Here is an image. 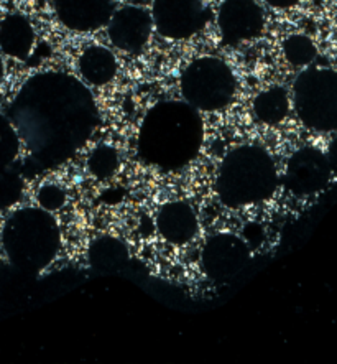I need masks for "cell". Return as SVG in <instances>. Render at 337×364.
<instances>
[{
	"label": "cell",
	"mask_w": 337,
	"mask_h": 364,
	"mask_svg": "<svg viewBox=\"0 0 337 364\" xmlns=\"http://www.w3.org/2000/svg\"><path fill=\"white\" fill-rule=\"evenodd\" d=\"M250 249L237 234L219 232L207 239L201 251V267L211 280L236 277L250 262Z\"/></svg>",
	"instance_id": "9"
},
{
	"label": "cell",
	"mask_w": 337,
	"mask_h": 364,
	"mask_svg": "<svg viewBox=\"0 0 337 364\" xmlns=\"http://www.w3.org/2000/svg\"><path fill=\"white\" fill-rule=\"evenodd\" d=\"M204 124L198 109L186 101H163L143 117L138 132V155L145 164L175 171L198 157Z\"/></svg>",
	"instance_id": "2"
},
{
	"label": "cell",
	"mask_w": 337,
	"mask_h": 364,
	"mask_svg": "<svg viewBox=\"0 0 337 364\" xmlns=\"http://www.w3.org/2000/svg\"><path fill=\"white\" fill-rule=\"evenodd\" d=\"M55 14L61 25L77 33L96 32L112 17L114 0H53Z\"/></svg>",
	"instance_id": "12"
},
{
	"label": "cell",
	"mask_w": 337,
	"mask_h": 364,
	"mask_svg": "<svg viewBox=\"0 0 337 364\" xmlns=\"http://www.w3.org/2000/svg\"><path fill=\"white\" fill-rule=\"evenodd\" d=\"M237 81L231 66L216 56L191 61L181 75V95L199 112H216L234 101Z\"/></svg>",
	"instance_id": "5"
},
{
	"label": "cell",
	"mask_w": 337,
	"mask_h": 364,
	"mask_svg": "<svg viewBox=\"0 0 337 364\" xmlns=\"http://www.w3.org/2000/svg\"><path fill=\"white\" fill-rule=\"evenodd\" d=\"M336 168L328 154L316 147H303L289 157L283 175L284 188L297 196L318 195L333 180Z\"/></svg>",
	"instance_id": "7"
},
{
	"label": "cell",
	"mask_w": 337,
	"mask_h": 364,
	"mask_svg": "<svg viewBox=\"0 0 337 364\" xmlns=\"http://www.w3.org/2000/svg\"><path fill=\"white\" fill-rule=\"evenodd\" d=\"M87 261L92 269L101 270V272H114V270L126 267L128 262V249L121 239L102 236L89 246Z\"/></svg>",
	"instance_id": "16"
},
{
	"label": "cell",
	"mask_w": 337,
	"mask_h": 364,
	"mask_svg": "<svg viewBox=\"0 0 337 364\" xmlns=\"http://www.w3.org/2000/svg\"><path fill=\"white\" fill-rule=\"evenodd\" d=\"M289 106H292V101H289L288 91L282 86H275L262 91L253 100L252 111L257 121L265 126H278L287 119Z\"/></svg>",
	"instance_id": "17"
},
{
	"label": "cell",
	"mask_w": 337,
	"mask_h": 364,
	"mask_svg": "<svg viewBox=\"0 0 337 364\" xmlns=\"http://www.w3.org/2000/svg\"><path fill=\"white\" fill-rule=\"evenodd\" d=\"M293 106L299 121L316 132L337 127V75L331 68H311L293 82Z\"/></svg>",
	"instance_id": "6"
},
{
	"label": "cell",
	"mask_w": 337,
	"mask_h": 364,
	"mask_svg": "<svg viewBox=\"0 0 337 364\" xmlns=\"http://www.w3.org/2000/svg\"><path fill=\"white\" fill-rule=\"evenodd\" d=\"M217 27L226 45H238L262 35L265 15L255 0H224L217 14Z\"/></svg>",
	"instance_id": "10"
},
{
	"label": "cell",
	"mask_w": 337,
	"mask_h": 364,
	"mask_svg": "<svg viewBox=\"0 0 337 364\" xmlns=\"http://www.w3.org/2000/svg\"><path fill=\"white\" fill-rule=\"evenodd\" d=\"M2 76H4V60L2 56H0V80H2Z\"/></svg>",
	"instance_id": "24"
},
{
	"label": "cell",
	"mask_w": 337,
	"mask_h": 364,
	"mask_svg": "<svg viewBox=\"0 0 337 364\" xmlns=\"http://www.w3.org/2000/svg\"><path fill=\"white\" fill-rule=\"evenodd\" d=\"M107 36L117 50L137 55L147 46L152 36V15L145 9L127 5L114 10L107 22Z\"/></svg>",
	"instance_id": "11"
},
{
	"label": "cell",
	"mask_w": 337,
	"mask_h": 364,
	"mask_svg": "<svg viewBox=\"0 0 337 364\" xmlns=\"http://www.w3.org/2000/svg\"><path fill=\"white\" fill-rule=\"evenodd\" d=\"M0 230H2V228H0Z\"/></svg>",
	"instance_id": "25"
},
{
	"label": "cell",
	"mask_w": 337,
	"mask_h": 364,
	"mask_svg": "<svg viewBox=\"0 0 337 364\" xmlns=\"http://www.w3.org/2000/svg\"><path fill=\"white\" fill-rule=\"evenodd\" d=\"M5 256L15 269L40 274L55 261L61 247L60 223L40 206L13 211L0 230Z\"/></svg>",
	"instance_id": "3"
},
{
	"label": "cell",
	"mask_w": 337,
	"mask_h": 364,
	"mask_svg": "<svg viewBox=\"0 0 337 364\" xmlns=\"http://www.w3.org/2000/svg\"><path fill=\"white\" fill-rule=\"evenodd\" d=\"M77 68L86 82L92 86H106L117 75V58L106 46L92 45L81 53Z\"/></svg>",
	"instance_id": "15"
},
{
	"label": "cell",
	"mask_w": 337,
	"mask_h": 364,
	"mask_svg": "<svg viewBox=\"0 0 337 364\" xmlns=\"http://www.w3.org/2000/svg\"><path fill=\"white\" fill-rule=\"evenodd\" d=\"M36 201H38L40 208H43V210L50 213H55L66 205L67 195L61 185L46 183L36 193Z\"/></svg>",
	"instance_id": "22"
},
{
	"label": "cell",
	"mask_w": 337,
	"mask_h": 364,
	"mask_svg": "<svg viewBox=\"0 0 337 364\" xmlns=\"http://www.w3.org/2000/svg\"><path fill=\"white\" fill-rule=\"evenodd\" d=\"M278 188L275 160L260 145H241L226 155L216 178L222 205L243 208L272 198Z\"/></svg>",
	"instance_id": "4"
},
{
	"label": "cell",
	"mask_w": 337,
	"mask_h": 364,
	"mask_svg": "<svg viewBox=\"0 0 337 364\" xmlns=\"http://www.w3.org/2000/svg\"><path fill=\"white\" fill-rule=\"evenodd\" d=\"M35 46V30L22 14H9L0 22V50L10 58L28 60Z\"/></svg>",
	"instance_id": "14"
},
{
	"label": "cell",
	"mask_w": 337,
	"mask_h": 364,
	"mask_svg": "<svg viewBox=\"0 0 337 364\" xmlns=\"http://www.w3.org/2000/svg\"><path fill=\"white\" fill-rule=\"evenodd\" d=\"M157 231L173 246H184L199 231V220L194 208L186 201H168L157 213Z\"/></svg>",
	"instance_id": "13"
},
{
	"label": "cell",
	"mask_w": 337,
	"mask_h": 364,
	"mask_svg": "<svg viewBox=\"0 0 337 364\" xmlns=\"http://www.w3.org/2000/svg\"><path fill=\"white\" fill-rule=\"evenodd\" d=\"M87 170L94 176L96 180L106 181L111 180L114 175H117L118 168H121V155H118L117 149L109 144H101L87 157Z\"/></svg>",
	"instance_id": "18"
},
{
	"label": "cell",
	"mask_w": 337,
	"mask_h": 364,
	"mask_svg": "<svg viewBox=\"0 0 337 364\" xmlns=\"http://www.w3.org/2000/svg\"><path fill=\"white\" fill-rule=\"evenodd\" d=\"M33 164L53 168L70 160L94 134L99 109L84 82L60 71L30 77L9 107Z\"/></svg>",
	"instance_id": "1"
},
{
	"label": "cell",
	"mask_w": 337,
	"mask_h": 364,
	"mask_svg": "<svg viewBox=\"0 0 337 364\" xmlns=\"http://www.w3.org/2000/svg\"><path fill=\"white\" fill-rule=\"evenodd\" d=\"M150 15L155 30L168 40H188L209 20L202 0H155Z\"/></svg>",
	"instance_id": "8"
},
{
	"label": "cell",
	"mask_w": 337,
	"mask_h": 364,
	"mask_svg": "<svg viewBox=\"0 0 337 364\" xmlns=\"http://www.w3.org/2000/svg\"><path fill=\"white\" fill-rule=\"evenodd\" d=\"M283 55L289 65L303 68L309 66L318 56V48L314 41L306 35H289L283 41Z\"/></svg>",
	"instance_id": "19"
},
{
	"label": "cell",
	"mask_w": 337,
	"mask_h": 364,
	"mask_svg": "<svg viewBox=\"0 0 337 364\" xmlns=\"http://www.w3.org/2000/svg\"><path fill=\"white\" fill-rule=\"evenodd\" d=\"M25 180L12 166L0 168V210H9L22 200Z\"/></svg>",
	"instance_id": "21"
},
{
	"label": "cell",
	"mask_w": 337,
	"mask_h": 364,
	"mask_svg": "<svg viewBox=\"0 0 337 364\" xmlns=\"http://www.w3.org/2000/svg\"><path fill=\"white\" fill-rule=\"evenodd\" d=\"M263 2H267L275 9H292L302 2V0H263Z\"/></svg>",
	"instance_id": "23"
},
{
	"label": "cell",
	"mask_w": 337,
	"mask_h": 364,
	"mask_svg": "<svg viewBox=\"0 0 337 364\" xmlns=\"http://www.w3.org/2000/svg\"><path fill=\"white\" fill-rule=\"evenodd\" d=\"M22 140L9 116L0 114V168H7L17 162Z\"/></svg>",
	"instance_id": "20"
}]
</instances>
